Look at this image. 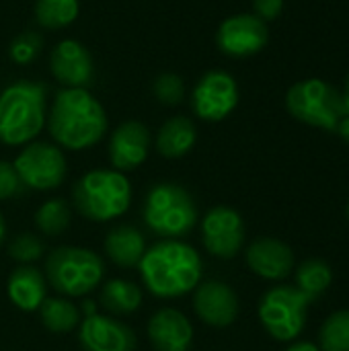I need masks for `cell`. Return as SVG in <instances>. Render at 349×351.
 Instances as JSON below:
<instances>
[{
  "label": "cell",
  "instance_id": "6da1fadb",
  "mask_svg": "<svg viewBox=\"0 0 349 351\" xmlns=\"http://www.w3.org/2000/svg\"><path fill=\"white\" fill-rule=\"evenodd\" d=\"M45 128L56 146L80 152L97 146L109 130L103 103L88 88H60L47 107Z\"/></svg>",
  "mask_w": 349,
  "mask_h": 351
},
{
  "label": "cell",
  "instance_id": "7a4b0ae2",
  "mask_svg": "<svg viewBox=\"0 0 349 351\" xmlns=\"http://www.w3.org/2000/svg\"><path fill=\"white\" fill-rule=\"evenodd\" d=\"M138 267L144 286L156 298H181L202 280L200 253L179 239H165L146 249Z\"/></svg>",
  "mask_w": 349,
  "mask_h": 351
},
{
  "label": "cell",
  "instance_id": "3957f363",
  "mask_svg": "<svg viewBox=\"0 0 349 351\" xmlns=\"http://www.w3.org/2000/svg\"><path fill=\"white\" fill-rule=\"evenodd\" d=\"M47 88L37 80H12L0 90V142L25 146L33 142L47 121Z\"/></svg>",
  "mask_w": 349,
  "mask_h": 351
},
{
  "label": "cell",
  "instance_id": "277c9868",
  "mask_svg": "<svg viewBox=\"0 0 349 351\" xmlns=\"http://www.w3.org/2000/svg\"><path fill=\"white\" fill-rule=\"evenodd\" d=\"M72 202L86 220L109 222L130 210L132 183L115 169H93L76 181Z\"/></svg>",
  "mask_w": 349,
  "mask_h": 351
},
{
  "label": "cell",
  "instance_id": "5b68a950",
  "mask_svg": "<svg viewBox=\"0 0 349 351\" xmlns=\"http://www.w3.org/2000/svg\"><path fill=\"white\" fill-rule=\"evenodd\" d=\"M142 218L156 237L179 239L195 226L197 206L183 185L156 183L144 197Z\"/></svg>",
  "mask_w": 349,
  "mask_h": 351
},
{
  "label": "cell",
  "instance_id": "8992f818",
  "mask_svg": "<svg viewBox=\"0 0 349 351\" xmlns=\"http://www.w3.org/2000/svg\"><path fill=\"white\" fill-rule=\"evenodd\" d=\"M105 276L103 259L82 247H58L45 259V280L47 284L68 296L80 298L91 294Z\"/></svg>",
  "mask_w": 349,
  "mask_h": 351
},
{
  "label": "cell",
  "instance_id": "52a82bcc",
  "mask_svg": "<svg viewBox=\"0 0 349 351\" xmlns=\"http://www.w3.org/2000/svg\"><path fill=\"white\" fill-rule=\"evenodd\" d=\"M286 107L298 121L335 132L341 117L348 115L341 93L321 78H306L292 84L286 93Z\"/></svg>",
  "mask_w": 349,
  "mask_h": 351
},
{
  "label": "cell",
  "instance_id": "ba28073f",
  "mask_svg": "<svg viewBox=\"0 0 349 351\" xmlns=\"http://www.w3.org/2000/svg\"><path fill=\"white\" fill-rule=\"evenodd\" d=\"M311 304L313 300L298 288L276 286L259 302V321L274 339L292 341L302 333Z\"/></svg>",
  "mask_w": 349,
  "mask_h": 351
},
{
  "label": "cell",
  "instance_id": "9c48e42d",
  "mask_svg": "<svg viewBox=\"0 0 349 351\" xmlns=\"http://www.w3.org/2000/svg\"><path fill=\"white\" fill-rule=\"evenodd\" d=\"M12 165L25 189H35V191L58 189L68 173L66 154L53 142L33 140L25 144Z\"/></svg>",
  "mask_w": 349,
  "mask_h": 351
},
{
  "label": "cell",
  "instance_id": "30bf717a",
  "mask_svg": "<svg viewBox=\"0 0 349 351\" xmlns=\"http://www.w3.org/2000/svg\"><path fill=\"white\" fill-rule=\"evenodd\" d=\"M241 90L237 78L226 70H208L191 88V111L208 123L226 119L239 105Z\"/></svg>",
  "mask_w": 349,
  "mask_h": 351
},
{
  "label": "cell",
  "instance_id": "8fae6325",
  "mask_svg": "<svg viewBox=\"0 0 349 351\" xmlns=\"http://www.w3.org/2000/svg\"><path fill=\"white\" fill-rule=\"evenodd\" d=\"M269 41L267 23L253 12L226 16L216 31V45L228 58H251L265 49Z\"/></svg>",
  "mask_w": 349,
  "mask_h": 351
},
{
  "label": "cell",
  "instance_id": "7c38bea8",
  "mask_svg": "<svg viewBox=\"0 0 349 351\" xmlns=\"http://www.w3.org/2000/svg\"><path fill=\"white\" fill-rule=\"evenodd\" d=\"M47 66L62 88H88L95 80V60L88 47L72 37L60 39L51 47Z\"/></svg>",
  "mask_w": 349,
  "mask_h": 351
},
{
  "label": "cell",
  "instance_id": "4fadbf2b",
  "mask_svg": "<svg viewBox=\"0 0 349 351\" xmlns=\"http://www.w3.org/2000/svg\"><path fill=\"white\" fill-rule=\"evenodd\" d=\"M202 243L218 259H232L245 245V222L228 206L212 208L202 220Z\"/></svg>",
  "mask_w": 349,
  "mask_h": 351
},
{
  "label": "cell",
  "instance_id": "5bb4252c",
  "mask_svg": "<svg viewBox=\"0 0 349 351\" xmlns=\"http://www.w3.org/2000/svg\"><path fill=\"white\" fill-rule=\"evenodd\" d=\"M150 146H152V136L146 123L138 119H128L119 123L111 132L107 144L111 169L119 173H128L142 167L150 154Z\"/></svg>",
  "mask_w": 349,
  "mask_h": 351
},
{
  "label": "cell",
  "instance_id": "9a60e30c",
  "mask_svg": "<svg viewBox=\"0 0 349 351\" xmlns=\"http://www.w3.org/2000/svg\"><path fill=\"white\" fill-rule=\"evenodd\" d=\"M193 311L210 327H228L237 321L239 298L224 282H204L193 290Z\"/></svg>",
  "mask_w": 349,
  "mask_h": 351
},
{
  "label": "cell",
  "instance_id": "2e32d148",
  "mask_svg": "<svg viewBox=\"0 0 349 351\" xmlns=\"http://www.w3.org/2000/svg\"><path fill=\"white\" fill-rule=\"evenodd\" d=\"M78 341L84 351H134L136 348L134 331L103 315L84 317L78 329Z\"/></svg>",
  "mask_w": 349,
  "mask_h": 351
},
{
  "label": "cell",
  "instance_id": "e0dca14e",
  "mask_svg": "<svg viewBox=\"0 0 349 351\" xmlns=\"http://www.w3.org/2000/svg\"><path fill=\"white\" fill-rule=\"evenodd\" d=\"M148 339L154 351H189L193 325L177 308H160L148 323Z\"/></svg>",
  "mask_w": 349,
  "mask_h": 351
},
{
  "label": "cell",
  "instance_id": "ac0fdd59",
  "mask_svg": "<svg viewBox=\"0 0 349 351\" xmlns=\"http://www.w3.org/2000/svg\"><path fill=\"white\" fill-rule=\"evenodd\" d=\"M247 265L263 280H284L294 269L292 249L278 239H259L247 249Z\"/></svg>",
  "mask_w": 349,
  "mask_h": 351
},
{
  "label": "cell",
  "instance_id": "d6986e66",
  "mask_svg": "<svg viewBox=\"0 0 349 351\" xmlns=\"http://www.w3.org/2000/svg\"><path fill=\"white\" fill-rule=\"evenodd\" d=\"M6 292L10 302L19 311L33 313L39 311L43 300L47 298V280L33 265H19L8 278Z\"/></svg>",
  "mask_w": 349,
  "mask_h": 351
},
{
  "label": "cell",
  "instance_id": "ffe728a7",
  "mask_svg": "<svg viewBox=\"0 0 349 351\" xmlns=\"http://www.w3.org/2000/svg\"><path fill=\"white\" fill-rule=\"evenodd\" d=\"M197 142V128L187 115H173L169 117L154 138V146L163 158H183L187 156Z\"/></svg>",
  "mask_w": 349,
  "mask_h": 351
},
{
  "label": "cell",
  "instance_id": "44dd1931",
  "mask_svg": "<svg viewBox=\"0 0 349 351\" xmlns=\"http://www.w3.org/2000/svg\"><path fill=\"white\" fill-rule=\"evenodd\" d=\"M146 249L144 234L130 224L111 228L105 239V253L119 267H138Z\"/></svg>",
  "mask_w": 349,
  "mask_h": 351
},
{
  "label": "cell",
  "instance_id": "7402d4cb",
  "mask_svg": "<svg viewBox=\"0 0 349 351\" xmlns=\"http://www.w3.org/2000/svg\"><path fill=\"white\" fill-rule=\"evenodd\" d=\"M35 21L41 29L60 31L70 27L80 14V0H35Z\"/></svg>",
  "mask_w": 349,
  "mask_h": 351
},
{
  "label": "cell",
  "instance_id": "603a6c76",
  "mask_svg": "<svg viewBox=\"0 0 349 351\" xmlns=\"http://www.w3.org/2000/svg\"><path fill=\"white\" fill-rule=\"evenodd\" d=\"M101 304L113 315H132L142 306V290L130 280H111L101 290Z\"/></svg>",
  "mask_w": 349,
  "mask_h": 351
},
{
  "label": "cell",
  "instance_id": "cb8c5ba5",
  "mask_svg": "<svg viewBox=\"0 0 349 351\" xmlns=\"http://www.w3.org/2000/svg\"><path fill=\"white\" fill-rule=\"evenodd\" d=\"M39 317L51 333H68L80 323V311L68 298H45L39 306Z\"/></svg>",
  "mask_w": 349,
  "mask_h": 351
},
{
  "label": "cell",
  "instance_id": "d4e9b609",
  "mask_svg": "<svg viewBox=\"0 0 349 351\" xmlns=\"http://www.w3.org/2000/svg\"><path fill=\"white\" fill-rule=\"evenodd\" d=\"M331 282H333V271L321 259H309L300 263V267L296 269V286L313 302L329 290Z\"/></svg>",
  "mask_w": 349,
  "mask_h": 351
},
{
  "label": "cell",
  "instance_id": "484cf974",
  "mask_svg": "<svg viewBox=\"0 0 349 351\" xmlns=\"http://www.w3.org/2000/svg\"><path fill=\"white\" fill-rule=\"evenodd\" d=\"M35 224L39 232L45 237L64 234L70 226V206L60 197L43 202L35 212Z\"/></svg>",
  "mask_w": 349,
  "mask_h": 351
},
{
  "label": "cell",
  "instance_id": "4316f807",
  "mask_svg": "<svg viewBox=\"0 0 349 351\" xmlns=\"http://www.w3.org/2000/svg\"><path fill=\"white\" fill-rule=\"evenodd\" d=\"M321 351H349V311L333 313L319 333Z\"/></svg>",
  "mask_w": 349,
  "mask_h": 351
},
{
  "label": "cell",
  "instance_id": "83f0119b",
  "mask_svg": "<svg viewBox=\"0 0 349 351\" xmlns=\"http://www.w3.org/2000/svg\"><path fill=\"white\" fill-rule=\"evenodd\" d=\"M41 47H43L41 33L39 31H33V29H27V31L19 33L10 41V45H8V58L16 66H29L41 53Z\"/></svg>",
  "mask_w": 349,
  "mask_h": 351
},
{
  "label": "cell",
  "instance_id": "f1b7e54d",
  "mask_svg": "<svg viewBox=\"0 0 349 351\" xmlns=\"http://www.w3.org/2000/svg\"><path fill=\"white\" fill-rule=\"evenodd\" d=\"M152 95L160 105L175 107L185 99V82L175 72H163L152 82Z\"/></svg>",
  "mask_w": 349,
  "mask_h": 351
},
{
  "label": "cell",
  "instance_id": "f546056e",
  "mask_svg": "<svg viewBox=\"0 0 349 351\" xmlns=\"http://www.w3.org/2000/svg\"><path fill=\"white\" fill-rule=\"evenodd\" d=\"M43 243L39 237L31 234V232H23V234H16L10 245H8V255L10 259H14L19 265H31L33 261L41 259L43 255Z\"/></svg>",
  "mask_w": 349,
  "mask_h": 351
},
{
  "label": "cell",
  "instance_id": "4dcf8cb0",
  "mask_svg": "<svg viewBox=\"0 0 349 351\" xmlns=\"http://www.w3.org/2000/svg\"><path fill=\"white\" fill-rule=\"evenodd\" d=\"M23 189H25V185L19 179V173H16L14 165L6 162V160H0V202L21 195Z\"/></svg>",
  "mask_w": 349,
  "mask_h": 351
},
{
  "label": "cell",
  "instance_id": "1f68e13d",
  "mask_svg": "<svg viewBox=\"0 0 349 351\" xmlns=\"http://www.w3.org/2000/svg\"><path fill=\"white\" fill-rule=\"evenodd\" d=\"M284 10V0H253V14L263 23L276 21Z\"/></svg>",
  "mask_w": 349,
  "mask_h": 351
},
{
  "label": "cell",
  "instance_id": "d6a6232c",
  "mask_svg": "<svg viewBox=\"0 0 349 351\" xmlns=\"http://www.w3.org/2000/svg\"><path fill=\"white\" fill-rule=\"evenodd\" d=\"M286 351H321V348L311 341H298V343H292Z\"/></svg>",
  "mask_w": 349,
  "mask_h": 351
},
{
  "label": "cell",
  "instance_id": "836d02e7",
  "mask_svg": "<svg viewBox=\"0 0 349 351\" xmlns=\"http://www.w3.org/2000/svg\"><path fill=\"white\" fill-rule=\"evenodd\" d=\"M341 138H344V142L349 144V113L346 117H341V121H339V125H337V130H335Z\"/></svg>",
  "mask_w": 349,
  "mask_h": 351
},
{
  "label": "cell",
  "instance_id": "e575fe53",
  "mask_svg": "<svg viewBox=\"0 0 349 351\" xmlns=\"http://www.w3.org/2000/svg\"><path fill=\"white\" fill-rule=\"evenodd\" d=\"M82 313H84V317H93V315H97V304H95V302H91V300H86V302L82 304Z\"/></svg>",
  "mask_w": 349,
  "mask_h": 351
},
{
  "label": "cell",
  "instance_id": "d590c367",
  "mask_svg": "<svg viewBox=\"0 0 349 351\" xmlns=\"http://www.w3.org/2000/svg\"><path fill=\"white\" fill-rule=\"evenodd\" d=\"M341 99H344V105H346V109H348V113H349V74H348V78H346V84H344Z\"/></svg>",
  "mask_w": 349,
  "mask_h": 351
},
{
  "label": "cell",
  "instance_id": "8d00e7d4",
  "mask_svg": "<svg viewBox=\"0 0 349 351\" xmlns=\"http://www.w3.org/2000/svg\"><path fill=\"white\" fill-rule=\"evenodd\" d=\"M4 234H6V226H4V218H2V212H0V247H2Z\"/></svg>",
  "mask_w": 349,
  "mask_h": 351
},
{
  "label": "cell",
  "instance_id": "74e56055",
  "mask_svg": "<svg viewBox=\"0 0 349 351\" xmlns=\"http://www.w3.org/2000/svg\"><path fill=\"white\" fill-rule=\"evenodd\" d=\"M348 220H349V204H348Z\"/></svg>",
  "mask_w": 349,
  "mask_h": 351
}]
</instances>
